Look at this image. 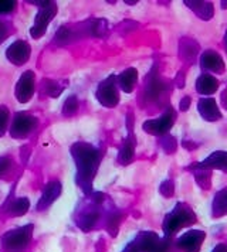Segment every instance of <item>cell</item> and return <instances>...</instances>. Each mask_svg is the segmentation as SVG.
<instances>
[{
    "instance_id": "cell-37",
    "label": "cell",
    "mask_w": 227,
    "mask_h": 252,
    "mask_svg": "<svg viewBox=\"0 0 227 252\" xmlns=\"http://www.w3.org/2000/svg\"><path fill=\"white\" fill-rule=\"evenodd\" d=\"M212 252H227V247L226 245H222V244H220V245H217Z\"/></svg>"
},
{
    "instance_id": "cell-13",
    "label": "cell",
    "mask_w": 227,
    "mask_h": 252,
    "mask_svg": "<svg viewBox=\"0 0 227 252\" xmlns=\"http://www.w3.org/2000/svg\"><path fill=\"white\" fill-rule=\"evenodd\" d=\"M200 68L204 74H223L225 72V61L219 53L213 50H206L200 56Z\"/></svg>"
},
{
    "instance_id": "cell-20",
    "label": "cell",
    "mask_w": 227,
    "mask_h": 252,
    "mask_svg": "<svg viewBox=\"0 0 227 252\" xmlns=\"http://www.w3.org/2000/svg\"><path fill=\"white\" fill-rule=\"evenodd\" d=\"M197 53H199V44L193 38L183 37L179 43V56L182 60L188 64H192Z\"/></svg>"
},
{
    "instance_id": "cell-2",
    "label": "cell",
    "mask_w": 227,
    "mask_h": 252,
    "mask_svg": "<svg viewBox=\"0 0 227 252\" xmlns=\"http://www.w3.org/2000/svg\"><path fill=\"white\" fill-rule=\"evenodd\" d=\"M193 222H196V214L193 210L185 203H178L175 208L165 217L163 221V232L166 238H170L173 234L183 227H188Z\"/></svg>"
},
{
    "instance_id": "cell-8",
    "label": "cell",
    "mask_w": 227,
    "mask_h": 252,
    "mask_svg": "<svg viewBox=\"0 0 227 252\" xmlns=\"http://www.w3.org/2000/svg\"><path fill=\"white\" fill-rule=\"evenodd\" d=\"M57 14V4L56 1H50L48 4H45L44 7H41L36 19H34L33 27L30 29V35L33 38H40L45 34L47 32V27L50 22L56 17Z\"/></svg>"
},
{
    "instance_id": "cell-30",
    "label": "cell",
    "mask_w": 227,
    "mask_h": 252,
    "mask_svg": "<svg viewBox=\"0 0 227 252\" xmlns=\"http://www.w3.org/2000/svg\"><path fill=\"white\" fill-rule=\"evenodd\" d=\"M160 146L166 150V153H173L176 150V140L170 135H163L160 140Z\"/></svg>"
},
{
    "instance_id": "cell-27",
    "label": "cell",
    "mask_w": 227,
    "mask_h": 252,
    "mask_svg": "<svg viewBox=\"0 0 227 252\" xmlns=\"http://www.w3.org/2000/svg\"><path fill=\"white\" fill-rule=\"evenodd\" d=\"M78 98L76 95H70L67 99H66L64 105H63V111L61 112H63L64 116H73V115L78 111Z\"/></svg>"
},
{
    "instance_id": "cell-12",
    "label": "cell",
    "mask_w": 227,
    "mask_h": 252,
    "mask_svg": "<svg viewBox=\"0 0 227 252\" xmlns=\"http://www.w3.org/2000/svg\"><path fill=\"white\" fill-rule=\"evenodd\" d=\"M204 238H206L204 231L190 229V231H186L185 234H182L176 241V245H178V248H181L182 251L185 252H199Z\"/></svg>"
},
{
    "instance_id": "cell-33",
    "label": "cell",
    "mask_w": 227,
    "mask_h": 252,
    "mask_svg": "<svg viewBox=\"0 0 227 252\" xmlns=\"http://www.w3.org/2000/svg\"><path fill=\"white\" fill-rule=\"evenodd\" d=\"M11 166H13V160H11L10 156H1L0 158V179L3 177L4 173L10 170Z\"/></svg>"
},
{
    "instance_id": "cell-14",
    "label": "cell",
    "mask_w": 227,
    "mask_h": 252,
    "mask_svg": "<svg viewBox=\"0 0 227 252\" xmlns=\"http://www.w3.org/2000/svg\"><path fill=\"white\" fill-rule=\"evenodd\" d=\"M61 190H63L61 183L57 182V180L47 183L44 190H43V193H41V197H40V200L37 203V211H44V210H47L60 197Z\"/></svg>"
},
{
    "instance_id": "cell-18",
    "label": "cell",
    "mask_w": 227,
    "mask_h": 252,
    "mask_svg": "<svg viewBox=\"0 0 227 252\" xmlns=\"http://www.w3.org/2000/svg\"><path fill=\"white\" fill-rule=\"evenodd\" d=\"M136 82H138V69L132 68V67L126 68L119 75H116L118 87L126 94H131L134 91Z\"/></svg>"
},
{
    "instance_id": "cell-19",
    "label": "cell",
    "mask_w": 227,
    "mask_h": 252,
    "mask_svg": "<svg viewBox=\"0 0 227 252\" xmlns=\"http://www.w3.org/2000/svg\"><path fill=\"white\" fill-rule=\"evenodd\" d=\"M185 4L202 20H210L213 17V14H215V7H213L212 1H199V0L188 1L186 0Z\"/></svg>"
},
{
    "instance_id": "cell-26",
    "label": "cell",
    "mask_w": 227,
    "mask_h": 252,
    "mask_svg": "<svg viewBox=\"0 0 227 252\" xmlns=\"http://www.w3.org/2000/svg\"><path fill=\"white\" fill-rule=\"evenodd\" d=\"M189 169H192L194 170V179H196V182L197 184L202 187V189H210V179H212V173L210 170H206V169H194V167H189Z\"/></svg>"
},
{
    "instance_id": "cell-25",
    "label": "cell",
    "mask_w": 227,
    "mask_h": 252,
    "mask_svg": "<svg viewBox=\"0 0 227 252\" xmlns=\"http://www.w3.org/2000/svg\"><path fill=\"white\" fill-rule=\"evenodd\" d=\"M64 88H66V84H61L58 81L48 80V78L41 81V92L50 98H58L61 92L64 91Z\"/></svg>"
},
{
    "instance_id": "cell-10",
    "label": "cell",
    "mask_w": 227,
    "mask_h": 252,
    "mask_svg": "<svg viewBox=\"0 0 227 252\" xmlns=\"http://www.w3.org/2000/svg\"><path fill=\"white\" fill-rule=\"evenodd\" d=\"M126 126H128V136L124 140L121 149H119V153H118V161L121 164H129L131 161L134 160L135 158V146H136V140L135 136H134V115H128L126 118Z\"/></svg>"
},
{
    "instance_id": "cell-9",
    "label": "cell",
    "mask_w": 227,
    "mask_h": 252,
    "mask_svg": "<svg viewBox=\"0 0 227 252\" xmlns=\"http://www.w3.org/2000/svg\"><path fill=\"white\" fill-rule=\"evenodd\" d=\"M34 91H36V75L32 69H27L20 75L16 84L14 96L20 103H26L33 98Z\"/></svg>"
},
{
    "instance_id": "cell-32",
    "label": "cell",
    "mask_w": 227,
    "mask_h": 252,
    "mask_svg": "<svg viewBox=\"0 0 227 252\" xmlns=\"http://www.w3.org/2000/svg\"><path fill=\"white\" fill-rule=\"evenodd\" d=\"M16 7L14 0H0V14H10Z\"/></svg>"
},
{
    "instance_id": "cell-28",
    "label": "cell",
    "mask_w": 227,
    "mask_h": 252,
    "mask_svg": "<svg viewBox=\"0 0 227 252\" xmlns=\"http://www.w3.org/2000/svg\"><path fill=\"white\" fill-rule=\"evenodd\" d=\"M10 122V111L7 106L0 105V136H3L7 130V126Z\"/></svg>"
},
{
    "instance_id": "cell-15",
    "label": "cell",
    "mask_w": 227,
    "mask_h": 252,
    "mask_svg": "<svg viewBox=\"0 0 227 252\" xmlns=\"http://www.w3.org/2000/svg\"><path fill=\"white\" fill-rule=\"evenodd\" d=\"M194 169H206V170H210V169H219V170H223L227 173V152L225 150H216L213 152L209 158H206L203 161L190 166Z\"/></svg>"
},
{
    "instance_id": "cell-34",
    "label": "cell",
    "mask_w": 227,
    "mask_h": 252,
    "mask_svg": "<svg viewBox=\"0 0 227 252\" xmlns=\"http://www.w3.org/2000/svg\"><path fill=\"white\" fill-rule=\"evenodd\" d=\"M7 35H9V27H7V24L4 23V22L0 20V44L4 41V38Z\"/></svg>"
},
{
    "instance_id": "cell-38",
    "label": "cell",
    "mask_w": 227,
    "mask_h": 252,
    "mask_svg": "<svg viewBox=\"0 0 227 252\" xmlns=\"http://www.w3.org/2000/svg\"><path fill=\"white\" fill-rule=\"evenodd\" d=\"M222 102L225 105V108L227 109V90L222 94Z\"/></svg>"
},
{
    "instance_id": "cell-4",
    "label": "cell",
    "mask_w": 227,
    "mask_h": 252,
    "mask_svg": "<svg viewBox=\"0 0 227 252\" xmlns=\"http://www.w3.org/2000/svg\"><path fill=\"white\" fill-rule=\"evenodd\" d=\"M33 224L10 229L1 235V248L4 252H23L30 244L33 235Z\"/></svg>"
},
{
    "instance_id": "cell-39",
    "label": "cell",
    "mask_w": 227,
    "mask_h": 252,
    "mask_svg": "<svg viewBox=\"0 0 227 252\" xmlns=\"http://www.w3.org/2000/svg\"><path fill=\"white\" fill-rule=\"evenodd\" d=\"M225 48H226V53H227V30H226V33H225Z\"/></svg>"
},
{
    "instance_id": "cell-21",
    "label": "cell",
    "mask_w": 227,
    "mask_h": 252,
    "mask_svg": "<svg viewBox=\"0 0 227 252\" xmlns=\"http://www.w3.org/2000/svg\"><path fill=\"white\" fill-rule=\"evenodd\" d=\"M30 208V201L27 197H17V198H13L9 200V203L3 207V210H6L7 216L10 217H20L24 216Z\"/></svg>"
},
{
    "instance_id": "cell-7",
    "label": "cell",
    "mask_w": 227,
    "mask_h": 252,
    "mask_svg": "<svg viewBox=\"0 0 227 252\" xmlns=\"http://www.w3.org/2000/svg\"><path fill=\"white\" fill-rule=\"evenodd\" d=\"M176 119V114L173 111V108H168L163 114L160 115L156 119H149L145 121L142 129L149 133V135H155V136H163L168 135V132L170 130V127L175 124Z\"/></svg>"
},
{
    "instance_id": "cell-17",
    "label": "cell",
    "mask_w": 227,
    "mask_h": 252,
    "mask_svg": "<svg viewBox=\"0 0 227 252\" xmlns=\"http://www.w3.org/2000/svg\"><path fill=\"white\" fill-rule=\"evenodd\" d=\"M166 90L165 82L160 80L158 74H156V67H153L151 74L147 77V84H145V96L148 99H158L162 95V92Z\"/></svg>"
},
{
    "instance_id": "cell-23",
    "label": "cell",
    "mask_w": 227,
    "mask_h": 252,
    "mask_svg": "<svg viewBox=\"0 0 227 252\" xmlns=\"http://www.w3.org/2000/svg\"><path fill=\"white\" fill-rule=\"evenodd\" d=\"M95 208H97V207L90 208V210H87V211H82L78 217H77V225H78L82 231H85V232H88V231H91V229L94 228V227L97 225L98 220H100V211L95 210Z\"/></svg>"
},
{
    "instance_id": "cell-36",
    "label": "cell",
    "mask_w": 227,
    "mask_h": 252,
    "mask_svg": "<svg viewBox=\"0 0 227 252\" xmlns=\"http://www.w3.org/2000/svg\"><path fill=\"white\" fill-rule=\"evenodd\" d=\"M176 85H178L179 88H183V87H185V78H183L182 71L178 74V77H176Z\"/></svg>"
},
{
    "instance_id": "cell-40",
    "label": "cell",
    "mask_w": 227,
    "mask_h": 252,
    "mask_svg": "<svg viewBox=\"0 0 227 252\" xmlns=\"http://www.w3.org/2000/svg\"><path fill=\"white\" fill-rule=\"evenodd\" d=\"M226 7H227L226 1H222V9H226Z\"/></svg>"
},
{
    "instance_id": "cell-5",
    "label": "cell",
    "mask_w": 227,
    "mask_h": 252,
    "mask_svg": "<svg viewBox=\"0 0 227 252\" xmlns=\"http://www.w3.org/2000/svg\"><path fill=\"white\" fill-rule=\"evenodd\" d=\"M95 96L98 102L105 108H115L119 103V92L116 84V75H110L108 78L101 81L97 87Z\"/></svg>"
},
{
    "instance_id": "cell-29",
    "label": "cell",
    "mask_w": 227,
    "mask_h": 252,
    "mask_svg": "<svg viewBox=\"0 0 227 252\" xmlns=\"http://www.w3.org/2000/svg\"><path fill=\"white\" fill-rule=\"evenodd\" d=\"M122 216H121V213H118V211H114L110 214V217H108V222H107V227H108V232H111L113 235H116V231H118V227H119V224H121V220Z\"/></svg>"
},
{
    "instance_id": "cell-24",
    "label": "cell",
    "mask_w": 227,
    "mask_h": 252,
    "mask_svg": "<svg viewBox=\"0 0 227 252\" xmlns=\"http://www.w3.org/2000/svg\"><path fill=\"white\" fill-rule=\"evenodd\" d=\"M212 214L216 218L223 217L227 214V189L216 193L212 204Z\"/></svg>"
},
{
    "instance_id": "cell-16",
    "label": "cell",
    "mask_w": 227,
    "mask_h": 252,
    "mask_svg": "<svg viewBox=\"0 0 227 252\" xmlns=\"http://www.w3.org/2000/svg\"><path fill=\"white\" fill-rule=\"evenodd\" d=\"M197 111L207 122H216L222 119L220 108L213 98H200L197 102Z\"/></svg>"
},
{
    "instance_id": "cell-31",
    "label": "cell",
    "mask_w": 227,
    "mask_h": 252,
    "mask_svg": "<svg viewBox=\"0 0 227 252\" xmlns=\"http://www.w3.org/2000/svg\"><path fill=\"white\" fill-rule=\"evenodd\" d=\"M159 191H160V194L165 195V197H172L173 193H175V186H173V182H172V180H166V182H163V183L160 184V187H159Z\"/></svg>"
},
{
    "instance_id": "cell-3",
    "label": "cell",
    "mask_w": 227,
    "mask_h": 252,
    "mask_svg": "<svg viewBox=\"0 0 227 252\" xmlns=\"http://www.w3.org/2000/svg\"><path fill=\"white\" fill-rule=\"evenodd\" d=\"M169 238H159L152 231H142L131 241L122 252H168Z\"/></svg>"
},
{
    "instance_id": "cell-1",
    "label": "cell",
    "mask_w": 227,
    "mask_h": 252,
    "mask_svg": "<svg viewBox=\"0 0 227 252\" xmlns=\"http://www.w3.org/2000/svg\"><path fill=\"white\" fill-rule=\"evenodd\" d=\"M71 156L77 167L76 182L85 194H90L92 190V180L100 166V149L85 142H77L71 146Z\"/></svg>"
},
{
    "instance_id": "cell-6",
    "label": "cell",
    "mask_w": 227,
    "mask_h": 252,
    "mask_svg": "<svg viewBox=\"0 0 227 252\" xmlns=\"http://www.w3.org/2000/svg\"><path fill=\"white\" fill-rule=\"evenodd\" d=\"M38 126V119L29 112H17L10 126V136L14 139H24L30 136Z\"/></svg>"
},
{
    "instance_id": "cell-35",
    "label": "cell",
    "mask_w": 227,
    "mask_h": 252,
    "mask_svg": "<svg viewBox=\"0 0 227 252\" xmlns=\"http://www.w3.org/2000/svg\"><path fill=\"white\" fill-rule=\"evenodd\" d=\"M189 106H190V98H189V96L182 98L181 102H179V109L183 111V112H186V111L189 109Z\"/></svg>"
},
{
    "instance_id": "cell-22",
    "label": "cell",
    "mask_w": 227,
    "mask_h": 252,
    "mask_svg": "<svg viewBox=\"0 0 227 252\" xmlns=\"http://www.w3.org/2000/svg\"><path fill=\"white\" fill-rule=\"evenodd\" d=\"M219 88V81L212 74H202L196 81V91L200 95H212Z\"/></svg>"
},
{
    "instance_id": "cell-11",
    "label": "cell",
    "mask_w": 227,
    "mask_h": 252,
    "mask_svg": "<svg viewBox=\"0 0 227 252\" xmlns=\"http://www.w3.org/2000/svg\"><path fill=\"white\" fill-rule=\"evenodd\" d=\"M32 56V47L24 40H16L6 50V58L14 65H24Z\"/></svg>"
}]
</instances>
